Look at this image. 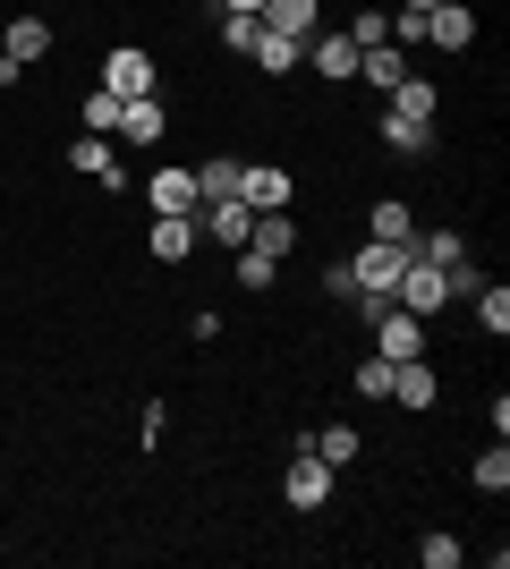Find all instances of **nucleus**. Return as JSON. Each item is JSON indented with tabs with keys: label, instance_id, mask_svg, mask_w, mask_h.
<instances>
[{
	"label": "nucleus",
	"instance_id": "cd10ccee",
	"mask_svg": "<svg viewBox=\"0 0 510 569\" xmlns=\"http://www.w3.org/2000/svg\"><path fill=\"white\" fill-rule=\"evenodd\" d=\"M86 128H94V137H102V128H120V94H111V86L86 94Z\"/></svg>",
	"mask_w": 510,
	"mask_h": 569
},
{
	"label": "nucleus",
	"instance_id": "5701e85b",
	"mask_svg": "<svg viewBox=\"0 0 510 569\" xmlns=\"http://www.w3.org/2000/svg\"><path fill=\"white\" fill-rule=\"evenodd\" d=\"M374 238H391V247H409V238H417V213L400 204V196H383V204H374Z\"/></svg>",
	"mask_w": 510,
	"mask_h": 569
},
{
	"label": "nucleus",
	"instance_id": "39448f33",
	"mask_svg": "<svg viewBox=\"0 0 510 569\" xmlns=\"http://www.w3.org/2000/svg\"><path fill=\"white\" fill-rule=\"evenodd\" d=\"M307 69L340 86V77H358V43H349L340 26H316V34H307Z\"/></svg>",
	"mask_w": 510,
	"mask_h": 569
},
{
	"label": "nucleus",
	"instance_id": "6e6552de",
	"mask_svg": "<svg viewBox=\"0 0 510 569\" xmlns=\"http://www.w3.org/2000/svg\"><path fill=\"white\" fill-rule=\"evenodd\" d=\"M102 86H111V94H120V102L153 94V60H146V51H137V43H120V51H111V60H102Z\"/></svg>",
	"mask_w": 510,
	"mask_h": 569
},
{
	"label": "nucleus",
	"instance_id": "b1692460",
	"mask_svg": "<svg viewBox=\"0 0 510 569\" xmlns=\"http://www.w3.org/2000/svg\"><path fill=\"white\" fill-rule=\"evenodd\" d=\"M468 307H477V323H486V332H510V289H502V281H486Z\"/></svg>",
	"mask_w": 510,
	"mask_h": 569
},
{
	"label": "nucleus",
	"instance_id": "1a4fd4ad",
	"mask_svg": "<svg viewBox=\"0 0 510 569\" xmlns=\"http://www.w3.org/2000/svg\"><path fill=\"white\" fill-rule=\"evenodd\" d=\"M247 60H256L264 77H290V69H307V43H298V34H272V26H256Z\"/></svg>",
	"mask_w": 510,
	"mask_h": 569
},
{
	"label": "nucleus",
	"instance_id": "c85d7f7f",
	"mask_svg": "<svg viewBox=\"0 0 510 569\" xmlns=\"http://www.w3.org/2000/svg\"><path fill=\"white\" fill-rule=\"evenodd\" d=\"M272 272H281V263H272V256H256V247H239V289H272Z\"/></svg>",
	"mask_w": 510,
	"mask_h": 569
},
{
	"label": "nucleus",
	"instance_id": "c756f323",
	"mask_svg": "<svg viewBox=\"0 0 510 569\" xmlns=\"http://www.w3.org/2000/svg\"><path fill=\"white\" fill-rule=\"evenodd\" d=\"M358 391H366V400H391V357H366V366H358Z\"/></svg>",
	"mask_w": 510,
	"mask_h": 569
},
{
	"label": "nucleus",
	"instance_id": "2f4dec72",
	"mask_svg": "<svg viewBox=\"0 0 510 569\" xmlns=\"http://www.w3.org/2000/svg\"><path fill=\"white\" fill-rule=\"evenodd\" d=\"M213 9H247V18H256V9H264V0H213Z\"/></svg>",
	"mask_w": 510,
	"mask_h": 569
},
{
	"label": "nucleus",
	"instance_id": "dca6fc26",
	"mask_svg": "<svg viewBox=\"0 0 510 569\" xmlns=\"http://www.w3.org/2000/svg\"><path fill=\"white\" fill-rule=\"evenodd\" d=\"M153 213H196V170L188 162L153 170Z\"/></svg>",
	"mask_w": 510,
	"mask_h": 569
},
{
	"label": "nucleus",
	"instance_id": "bb28decb",
	"mask_svg": "<svg viewBox=\"0 0 510 569\" xmlns=\"http://www.w3.org/2000/svg\"><path fill=\"white\" fill-rule=\"evenodd\" d=\"M340 34H349V43H391V18H383V9H358V26H340Z\"/></svg>",
	"mask_w": 510,
	"mask_h": 569
},
{
	"label": "nucleus",
	"instance_id": "423d86ee",
	"mask_svg": "<svg viewBox=\"0 0 510 569\" xmlns=\"http://www.w3.org/2000/svg\"><path fill=\"white\" fill-rule=\"evenodd\" d=\"M281 485H290V510H323V501H332V459H316V451H298V459H290V476H281Z\"/></svg>",
	"mask_w": 510,
	"mask_h": 569
},
{
	"label": "nucleus",
	"instance_id": "2eb2a0df",
	"mask_svg": "<svg viewBox=\"0 0 510 569\" xmlns=\"http://www.w3.org/2000/svg\"><path fill=\"white\" fill-rule=\"evenodd\" d=\"M153 256H162V263H188L196 256V213H153Z\"/></svg>",
	"mask_w": 510,
	"mask_h": 569
},
{
	"label": "nucleus",
	"instance_id": "9b49d317",
	"mask_svg": "<svg viewBox=\"0 0 510 569\" xmlns=\"http://www.w3.org/2000/svg\"><path fill=\"white\" fill-rule=\"evenodd\" d=\"M196 213H204V238H213V247H230V256H239L247 230H256V213H247L239 196H230V204H196Z\"/></svg>",
	"mask_w": 510,
	"mask_h": 569
},
{
	"label": "nucleus",
	"instance_id": "20e7f679",
	"mask_svg": "<svg viewBox=\"0 0 510 569\" xmlns=\"http://www.w3.org/2000/svg\"><path fill=\"white\" fill-rule=\"evenodd\" d=\"M239 204H247V213H290V170H281V162H247Z\"/></svg>",
	"mask_w": 510,
	"mask_h": 569
},
{
	"label": "nucleus",
	"instance_id": "6ab92c4d",
	"mask_svg": "<svg viewBox=\"0 0 510 569\" xmlns=\"http://www.w3.org/2000/svg\"><path fill=\"white\" fill-rule=\"evenodd\" d=\"M120 137H128V144H162V94L120 102Z\"/></svg>",
	"mask_w": 510,
	"mask_h": 569
},
{
	"label": "nucleus",
	"instance_id": "7c9ffc66",
	"mask_svg": "<svg viewBox=\"0 0 510 569\" xmlns=\"http://www.w3.org/2000/svg\"><path fill=\"white\" fill-rule=\"evenodd\" d=\"M417 561H426V569H460V536H426Z\"/></svg>",
	"mask_w": 510,
	"mask_h": 569
},
{
	"label": "nucleus",
	"instance_id": "f8f14e48",
	"mask_svg": "<svg viewBox=\"0 0 510 569\" xmlns=\"http://www.w3.org/2000/svg\"><path fill=\"white\" fill-rule=\"evenodd\" d=\"M256 18H264L272 34H298V43H307V34H316V26H323V0H264Z\"/></svg>",
	"mask_w": 510,
	"mask_h": 569
},
{
	"label": "nucleus",
	"instance_id": "412c9836",
	"mask_svg": "<svg viewBox=\"0 0 510 569\" xmlns=\"http://www.w3.org/2000/svg\"><path fill=\"white\" fill-rule=\"evenodd\" d=\"M247 247L281 263V256H290V247H298V221H290V213H256V230H247Z\"/></svg>",
	"mask_w": 510,
	"mask_h": 569
},
{
	"label": "nucleus",
	"instance_id": "f3484780",
	"mask_svg": "<svg viewBox=\"0 0 510 569\" xmlns=\"http://www.w3.org/2000/svg\"><path fill=\"white\" fill-rule=\"evenodd\" d=\"M391 111H400V119H417V128H434V111H442V94H434V86H426V77H400V86H391Z\"/></svg>",
	"mask_w": 510,
	"mask_h": 569
},
{
	"label": "nucleus",
	"instance_id": "aec40b11",
	"mask_svg": "<svg viewBox=\"0 0 510 569\" xmlns=\"http://www.w3.org/2000/svg\"><path fill=\"white\" fill-rule=\"evenodd\" d=\"M391 400L434 408V366H426V357H400V366H391Z\"/></svg>",
	"mask_w": 510,
	"mask_h": 569
},
{
	"label": "nucleus",
	"instance_id": "393cba45",
	"mask_svg": "<svg viewBox=\"0 0 510 569\" xmlns=\"http://www.w3.org/2000/svg\"><path fill=\"white\" fill-rule=\"evenodd\" d=\"M307 451H316V459H332V468H349V459H358V426H323L316 442H307Z\"/></svg>",
	"mask_w": 510,
	"mask_h": 569
},
{
	"label": "nucleus",
	"instance_id": "7ed1b4c3",
	"mask_svg": "<svg viewBox=\"0 0 510 569\" xmlns=\"http://www.w3.org/2000/svg\"><path fill=\"white\" fill-rule=\"evenodd\" d=\"M366 315H374V357H391V366H400V357H426V323H417L409 307L383 298V307H366Z\"/></svg>",
	"mask_w": 510,
	"mask_h": 569
},
{
	"label": "nucleus",
	"instance_id": "72a5a7b5",
	"mask_svg": "<svg viewBox=\"0 0 510 569\" xmlns=\"http://www.w3.org/2000/svg\"><path fill=\"white\" fill-rule=\"evenodd\" d=\"M0 86H18V77H9V60H0Z\"/></svg>",
	"mask_w": 510,
	"mask_h": 569
},
{
	"label": "nucleus",
	"instance_id": "4be33fe9",
	"mask_svg": "<svg viewBox=\"0 0 510 569\" xmlns=\"http://www.w3.org/2000/svg\"><path fill=\"white\" fill-rule=\"evenodd\" d=\"M374 137H383V144H391V153H409V162H417V153H426V144H434V128H417V119H400V111H383V128H374Z\"/></svg>",
	"mask_w": 510,
	"mask_h": 569
},
{
	"label": "nucleus",
	"instance_id": "ddd939ff",
	"mask_svg": "<svg viewBox=\"0 0 510 569\" xmlns=\"http://www.w3.org/2000/svg\"><path fill=\"white\" fill-rule=\"evenodd\" d=\"M69 162L86 170V179H102V188H128V170H120V153H111V137H77Z\"/></svg>",
	"mask_w": 510,
	"mask_h": 569
},
{
	"label": "nucleus",
	"instance_id": "a211bd4d",
	"mask_svg": "<svg viewBox=\"0 0 510 569\" xmlns=\"http://www.w3.org/2000/svg\"><path fill=\"white\" fill-rule=\"evenodd\" d=\"M358 77H366V86H383V94H391V86L409 77V51H400V43H366V51H358Z\"/></svg>",
	"mask_w": 510,
	"mask_h": 569
},
{
	"label": "nucleus",
	"instance_id": "473e14b6",
	"mask_svg": "<svg viewBox=\"0 0 510 569\" xmlns=\"http://www.w3.org/2000/svg\"><path fill=\"white\" fill-rule=\"evenodd\" d=\"M409 9H417V18H426V9H442V0H409Z\"/></svg>",
	"mask_w": 510,
	"mask_h": 569
},
{
	"label": "nucleus",
	"instance_id": "f257e3e1",
	"mask_svg": "<svg viewBox=\"0 0 510 569\" xmlns=\"http://www.w3.org/2000/svg\"><path fill=\"white\" fill-rule=\"evenodd\" d=\"M349 272H358V307H383L391 289H400V272H409V247L374 238V247H358V256H349Z\"/></svg>",
	"mask_w": 510,
	"mask_h": 569
},
{
	"label": "nucleus",
	"instance_id": "4468645a",
	"mask_svg": "<svg viewBox=\"0 0 510 569\" xmlns=\"http://www.w3.org/2000/svg\"><path fill=\"white\" fill-rule=\"evenodd\" d=\"M247 179V162H230V153H213V162H196V204H230Z\"/></svg>",
	"mask_w": 510,
	"mask_h": 569
},
{
	"label": "nucleus",
	"instance_id": "f03ea898",
	"mask_svg": "<svg viewBox=\"0 0 510 569\" xmlns=\"http://www.w3.org/2000/svg\"><path fill=\"white\" fill-rule=\"evenodd\" d=\"M391 307H409L417 323H426V315H442V307H451V281H442V263H426V256L409 247V272H400V289H391Z\"/></svg>",
	"mask_w": 510,
	"mask_h": 569
},
{
	"label": "nucleus",
	"instance_id": "0eeeda50",
	"mask_svg": "<svg viewBox=\"0 0 510 569\" xmlns=\"http://www.w3.org/2000/svg\"><path fill=\"white\" fill-rule=\"evenodd\" d=\"M43 51H51V26H43V18H9V26H0V60H9V77L34 69Z\"/></svg>",
	"mask_w": 510,
	"mask_h": 569
},
{
	"label": "nucleus",
	"instance_id": "a878e982",
	"mask_svg": "<svg viewBox=\"0 0 510 569\" xmlns=\"http://www.w3.org/2000/svg\"><path fill=\"white\" fill-rule=\"evenodd\" d=\"M477 493H510V451H502V442L477 459Z\"/></svg>",
	"mask_w": 510,
	"mask_h": 569
},
{
	"label": "nucleus",
	"instance_id": "9d476101",
	"mask_svg": "<svg viewBox=\"0 0 510 569\" xmlns=\"http://www.w3.org/2000/svg\"><path fill=\"white\" fill-rule=\"evenodd\" d=\"M426 43L434 51H468L477 43V18H468L460 0H442V9H426Z\"/></svg>",
	"mask_w": 510,
	"mask_h": 569
}]
</instances>
